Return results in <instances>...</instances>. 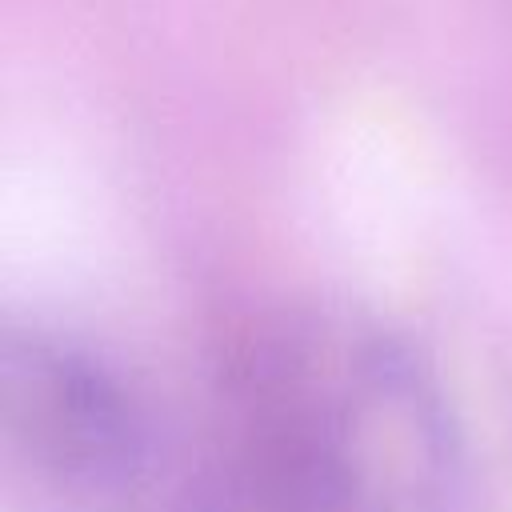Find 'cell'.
Returning <instances> with one entry per match:
<instances>
[{"mask_svg":"<svg viewBox=\"0 0 512 512\" xmlns=\"http://www.w3.org/2000/svg\"><path fill=\"white\" fill-rule=\"evenodd\" d=\"M224 392L284 424L344 512H468L464 428L424 352L368 316L284 312L240 340Z\"/></svg>","mask_w":512,"mask_h":512,"instance_id":"6da1fadb","label":"cell"},{"mask_svg":"<svg viewBox=\"0 0 512 512\" xmlns=\"http://www.w3.org/2000/svg\"><path fill=\"white\" fill-rule=\"evenodd\" d=\"M0 452L8 480L44 512H136L152 432L100 352L44 328L0 344Z\"/></svg>","mask_w":512,"mask_h":512,"instance_id":"7a4b0ae2","label":"cell"},{"mask_svg":"<svg viewBox=\"0 0 512 512\" xmlns=\"http://www.w3.org/2000/svg\"><path fill=\"white\" fill-rule=\"evenodd\" d=\"M188 512H344L308 448L224 392V420L188 488Z\"/></svg>","mask_w":512,"mask_h":512,"instance_id":"3957f363","label":"cell"}]
</instances>
